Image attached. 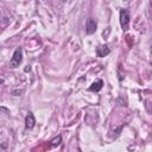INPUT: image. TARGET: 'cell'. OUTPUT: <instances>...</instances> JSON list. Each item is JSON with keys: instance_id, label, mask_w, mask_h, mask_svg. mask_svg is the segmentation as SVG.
I'll return each instance as SVG.
<instances>
[{"instance_id": "cell-1", "label": "cell", "mask_w": 152, "mask_h": 152, "mask_svg": "<svg viewBox=\"0 0 152 152\" xmlns=\"http://www.w3.org/2000/svg\"><path fill=\"white\" fill-rule=\"evenodd\" d=\"M129 19H131L129 11L127 8L120 10V25H121V28L124 31L128 30V27H129Z\"/></svg>"}, {"instance_id": "cell-2", "label": "cell", "mask_w": 152, "mask_h": 152, "mask_svg": "<svg viewBox=\"0 0 152 152\" xmlns=\"http://www.w3.org/2000/svg\"><path fill=\"white\" fill-rule=\"evenodd\" d=\"M21 61H23V49H21V48H17L15 51L13 52V56H12L11 61H10L11 68H17V66H19L20 63H21Z\"/></svg>"}, {"instance_id": "cell-6", "label": "cell", "mask_w": 152, "mask_h": 152, "mask_svg": "<svg viewBox=\"0 0 152 152\" xmlns=\"http://www.w3.org/2000/svg\"><path fill=\"white\" fill-rule=\"evenodd\" d=\"M103 87V81L102 80H97L96 82H94L90 87H89V91H94V93H97L102 89Z\"/></svg>"}, {"instance_id": "cell-3", "label": "cell", "mask_w": 152, "mask_h": 152, "mask_svg": "<svg viewBox=\"0 0 152 152\" xmlns=\"http://www.w3.org/2000/svg\"><path fill=\"white\" fill-rule=\"evenodd\" d=\"M96 27H97V24L95 21V19L93 18H88L87 19V23H86V33L87 34H93L96 32Z\"/></svg>"}, {"instance_id": "cell-7", "label": "cell", "mask_w": 152, "mask_h": 152, "mask_svg": "<svg viewBox=\"0 0 152 152\" xmlns=\"http://www.w3.org/2000/svg\"><path fill=\"white\" fill-rule=\"evenodd\" d=\"M61 141H62V137L58 135V137L53 138V139L50 141V145H51V146H58V145L61 144Z\"/></svg>"}, {"instance_id": "cell-5", "label": "cell", "mask_w": 152, "mask_h": 152, "mask_svg": "<svg viewBox=\"0 0 152 152\" xmlns=\"http://www.w3.org/2000/svg\"><path fill=\"white\" fill-rule=\"evenodd\" d=\"M109 52H110V50H109V48L107 45H100V46L96 48L97 57H106L107 55H109Z\"/></svg>"}, {"instance_id": "cell-4", "label": "cell", "mask_w": 152, "mask_h": 152, "mask_svg": "<svg viewBox=\"0 0 152 152\" xmlns=\"http://www.w3.org/2000/svg\"><path fill=\"white\" fill-rule=\"evenodd\" d=\"M34 125H36L34 115L30 112V113L26 115V118H25V128H26V129H32V128L34 127Z\"/></svg>"}]
</instances>
